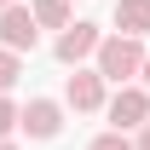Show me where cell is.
I'll return each mask as SVG.
<instances>
[{
    "mask_svg": "<svg viewBox=\"0 0 150 150\" xmlns=\"http://www.w3.org/2000/svg\"><path fill=\"white\" fill-rule=\"evenodd\" d=\"M0 150H18V139H0Z\"/></svg>",
    "mask_w": 150,
    "mask_h": 150,
    "instance_id": "5bb4252c",
    "label": "cell"
},
{
    "mask_svg": "<svg viewBox=\"0 0 150 150\" xmlns=\"http://www.w3.org/2000/svg\"><path fill=\"white\" fill-rule=\"evenodd\" d=\"M139 87H150V46H144V58H139Z\"/></svg>",
    "mask_w": 150,
    "mask_h": 150,
    "instance_id": "7c38bea8",
    "label": "cell"
},
{
    "mask_svg": "<svg viewBox=\"0 0 150 150\" xmlns=\"http://www.w3.org/2000/svg\"><path fill=\"white\" fill-rule=\"evenodd\" d=\"M35 40H40V29H35V18H29V6H0V46L6 52H35Z\"/></svg>",
    "mask_w": 150,
    "mask_h": 150,
    "instance_id": "8992f818",
    "label": "cell"
},
{
    "mask_svg": "<svg viewBox=\"0 0 150 150\" xmlns=\"http://www.w3.org/2000/svg\"><path fill=\"white\" fill-rule=\"evenodd\" d=\"M87 150H133V139H127L121 127H110V133H98V139H93Z\"/></svg>",
    "mask_w": 150,
    "mask_h": 150,
    "instance_id": "8fae6325",
    "label": "cell"
},
{
    "mask_svg": "<svg viewBox=\"0 0 150 150\" xmlns=\"http://www.w3.org/2000/svg\"><path fill=\"white\" fill-rule=\"evenodd\" d=\"M133 133H139V139H133V150H150V121H144V127H133Z\"/></svg>",
    "mask_w": 150,
    "mask_h": 150,
    "instance_id": "4fadbf2b",
    "label": "cell"
},
{
    "mask_svg": "<svg viewBox=\"0 0 150 150\" xmlns=\"http://www.w3.org/2000/svg\"><path fill=\"white\" fill-rule=\"evenodd\" d=\"M69 6H75V0H69Z\"/></svg>",
    "mask_w": 150,
    "mask_h": 150,
    "instance_id": "2e32d148",
    "label": "cell"
},
{
    "mask_svg": "<svg viewBox=\"0 0 150 150\" xmlns=\"http://www.w3.org/2000/svg\"><path fill=\"white\" fill-rule=\"evenodd\" d=\"M29 18H35V29H64L75 18V6L69 0H29Z\"/></svg>",
    "mask_w": 150,
    "mask_h": 150,
    "instance_id": "ba28073f",
    "label": "cell"
},
{
    "mask_svg": "<svg viewBox=\"0 0 150 150\" xmlns=\"http://www.w3.org/2000/svg\"><path fill=\"white\" fill-rule=\"evenodd\" d=\"M139 58H144V40L139 35H104L98 40V52H93V69L110 81V87H121V81H139Z\"/></svg>",
    "mask_w": 150,
    "mask_h": 150,
    "instance_id": "6da1fadb",
    "label": "cell"
},
{
    "mask_svg": "<svg viewBox=\"0 0 150 150\" xmlns=\"http://www.w3.org/2000/svg\"><path fill=\"white\" fill-rule=\"evenodd\" d=\"M104 98H110V81L87 64H75V75H64V110L75 115H98L104 110Z\"/></svg>",
    "mask_w": 150,
    "mask_h": 150,
    "instance_id": "7a4b0ae2",
    "label": "cell"
},
{
    "mask_svg": "<svg viewBox=\"0 0 150 150\" xmlns=\"http://www.w3.org/2000/svg\"><path fill=\"white\" fill-rule=\"evenodd\" d=\"M18 133L35 139V144L58 139L64 133V98H29V104H18Z\"/></svg>",
    "mask_w": 150,
    "mask_h": 150,
    "instance_id": "5b68a950",
    "label": "cell"
},
{
    "mask_svg": "<svg viewBox=\"0 0 150 150\" xmlns=\"http://www.w3.org/2000/svg\"><path fill=\"white\" fill-rule=\"evenodd\" d=\"M104 115H110V127H121V133L144 127V121H150V87H139V81H121V87L104 98Z\"/></svg>",
    "mask_w": 150,
    "mask_h": 150,
    "instance_id": "3957f363",
    "label": "cell"
},
{
    "mask_svg": "<svg viewBox=\"0 0 150 150\" xmlns=\"http://www.w3.org/2000/svg\"><path fill=\"white\" fill-rule=\"evenodd\" d=\"M110 18H115L121 35H139V40H144V35H150V0H115Z\"/></svg>",
    "mask_w": 150,
    "mask_h": 150,
    "instance_id": "52a82bcc",
    "label": "cell"
},
{
    "mask_svg": "<svg viewBox=\"0 0 150 150\" xmlns=\"http://www.w3.org/2000/svg\"><path fill=\"white\" fill-rule=\"evenodd\" d=\"M0 139H18V104H12V93H0Z\"/></svg>",
    "mask_w": 150,
    "mask_h": 150,
    "instance_id": "30bf717a",
    "label": "cell"
},
{
    "mask_svg": "<svg viewBox=\"0 0 150 150\" xmlns=\"http://www.w3.org/2000/svg\"><path fill=\"white\" fill-rule=\"evenodd\" d=\"M98 40H104V29H98V23H87V18H69L64 29H58L52 52H58V64H64V69H75V64H87V58L98 52Z\"/></svg>",
    "mask_w": 150,
    "mask_h": 150,
    "instance_id": "277c9868",
    "label": "cell"
},
{
    "mask_svg": "<svg viewBox=\"0 0 150 150\" xmlns=\"http://www.w3.org/2000/svg\"><path fill=\"white\" fill-rule=\"evenodd\" d=\"M0 6H12V0H0Z\"/></svg>",
    "mask_w": 150,
    "mask_h": 150,
    "instance_id": "9a60e30c",
    "label": "cell"
},
{
    "mask_svg": "<svg viewBox=\"0 0 150 150\" xmlns=\"http://www.w3.org/2000/svg\"><path fill=\"white\" fill-rule=\"evenodd\" d=\"M18 75H23V52H6V46H0V93H12Z\"/></svg>",
    "mask_w": 150,
    "mask_h": 150,
    "instance_id": "9c48e42d",
    "label": "cell"
}]
</instances>
